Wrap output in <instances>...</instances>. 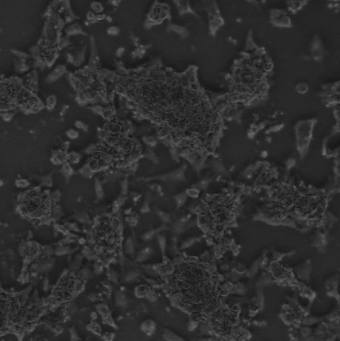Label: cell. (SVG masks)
Listing matches in <instances>:
<instances>
[{
    "label": "cell",
    "mask_w": 340,
    "mask_h": 341,
    "mask_svg": "<svg viewBox=\"0 0 340 341\" xmlns=\"http://www.w3.org/2000/svg\"><path fill=\"white\" fill-rule=\"evenodd\" d=\"M22 213L31 219H41L50 213L51 202L45 191L35 189L29 191L21 201Z\"/></svg>",
    "instance_id": "cell-1"
},
{
    "label": "cell",
    "mask_w": 340,
    "mask_h": 341,
    "mask_svg": "<svg viewBox=\"0 0 340 341\" xmlns=\"http://www.w3.org/2000/svg\"><path fill=\"white\" fill-rule=\"evenodd\" d=\"M91 11L93 12L94 14H100L104 11V7L103 4L98 2H94L91 3Z\"/></svg>",
    "instance_id": "cell-2"
},
{
    "label": "cell",
    "mask_w": 340,
    "mask_h": 341,
    "mask_svg": "<svg viewBox=\"0 0 340 341\" xmlns=\"http://www.w3.org/2000/svg\"><path fill=\"white\" fill-rule=\"evenodd\" d=\"M120 30L117 26H111L108 28L107 34L110 35H117L119 34Z\"/></svg>",
    "instance_id": "cell-3"
},
{
    "label": "cell",
    "mask_w": 340,
    "mask_h": 341,
    "mask_svg": "<svg viewBox=\"0 0 340 341\" xmlns=\"http://www.w3.org/2000/svg\"><path fill=\"white\" fill-rule=\"evenodd\" d=\"M89 167L91 170L95 171V170H97L99 169V167H100V166L97 160L93 159V161H91L90 162V163L89 165Z\"/></svg>",
    "instance_id": "cell-4"
},
{
    "label": "cell",
    "mask_w": 340,
    "mask_h": 341,
    "mask_svg": "<svg viewBox=\"0 0 340 341\" xmlns=\"http://www.w3.org/2000/svg\"><path fill=\"white\" fill-rule=\"evenodd\" d=\"M87 19L89 20V22H91V21L96 20V15L93 13V12L89 11L87 14Z\"/></svg>",
    "instance_id": "cell-5"
},
{
    "label": "cell",
    "mask_w": 340,
    "mask_h": 341,
    "mask_svg": "<svg viewBox=\"0 0 340 341\" xmlns=\"http://www.w3.org/2000/svg\"><path fill=\"white\" fill-rule=\"evenodd\" d=\"M125 50V49L124 47H119L116 51V55L118 57H121L124 53Z\"/></svg>",
    "instance_id": "cell-6"
},
{
    "label": "cell",
    "mask_w": 340,
    "mask_h": 341,
    "mask_svg": "<svg viewBox=\"0 0 340 341\" xmlns=\"http://www.w3.org/2000/svg\"><path fill=\"white\" fill-rule=\"evenodd\" d=\"M77 127H78L79 128L81 129H83V130H85V129L87 130V125L85 124V123H82V122H78V123H77Z\"/></svg>",
    "instance_id": "cell-7"
},
{
    "label": "cell",
    "mask_w": 340,
    "mask_h": 341,
    "mask_svg": "<svg viewBox=\"0 0 340 341\" xmlns=\"http://www.w3.org/2000/svg\"><path fill=\"white\" fill-rule=\"evenodd\" d=\"M104 18H105V15L104 14H98V15H96V20H103L104 19Z\"/></svg>",
    "instance_id": "cell-8"
}]
</instances>
